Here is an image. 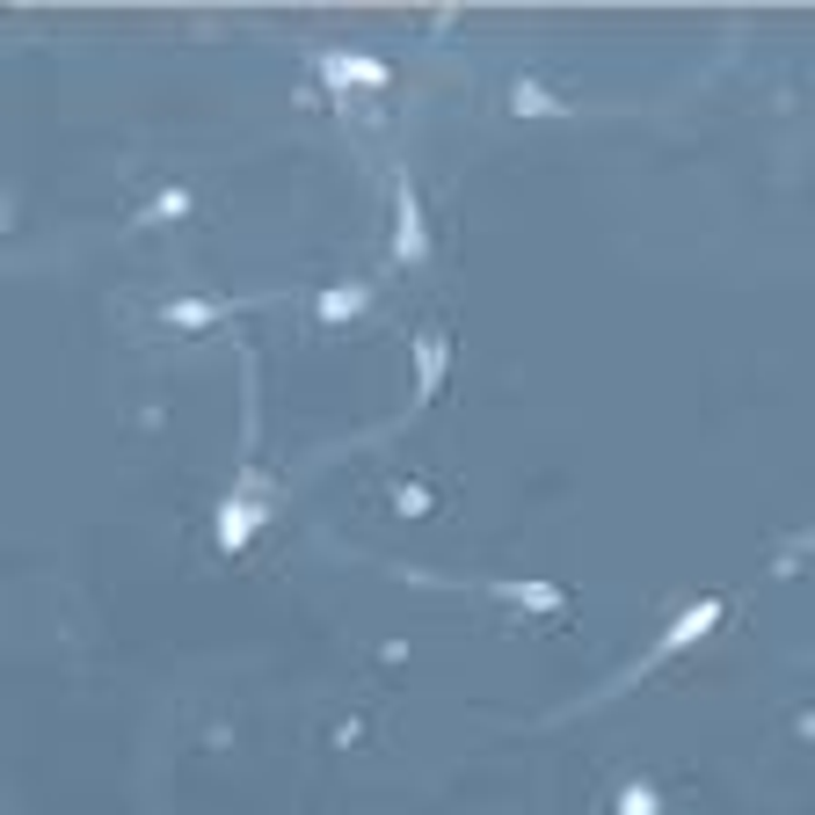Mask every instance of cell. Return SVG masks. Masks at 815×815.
Wrapping results in <instances>:
<instances>
[{
    "label": "cell",
    "instance_id": "1",
    "mask_svg": "<svg viewBox=\"0 0 815 815\" xmlns=\"http://www.w3.org/2000/svg\"><path fill=\"white\" fill-rule=\"evenodd\" d=\"M255 525H263V488L248 480V496H234V503L218 510V547H248Z\"/></svg>",
    "mask_w": 815,
    "mask_h": 815
},
{
    "label": "cell",
    "instance_id": "2",
    "mask_svg": "<svg viewBox=\"0 0 815 815\" xmlns=\"http://www.w3.org/2000/svg\"><path fill=\"white\" fill-rule=\"evenodd\" d=\"M328 73H336V80H372V88L386 80L379 59H350V51H328Z\"/></svg>",
    "mask_w": 815,
    "mask_h": 815
},
{
    "label": "cell",
    "instance_id": "3",
    "mask_svg": "<svg viewBox=\"0 0 815 815\" xmlns=\"http://www.w3.org/2000/svg\"><path fill=\"white\" fill-rule=\"evenodd\" d=\"M358 306H364V291H358V285H336L328 299H321V313H328V321H342V313H358Z\"/></svg>",
    "mask_w": 815,
    "mask_h": 815
},
{
    "label": "cell",
    "instance_id": "4",
    "mask_svg": "<svg viewBox=\"0 0 815 815\" xmlns=\"http://www.w3.org/2000/svg\"><path fill=\"white\" fill-rule=\"evenodd\" d=\"M626 815H663V801H655L648 787H634V793H626Z\"/></svg>",
    "mask_w": 815,
    "mask_h": 815
}]
</instances>
